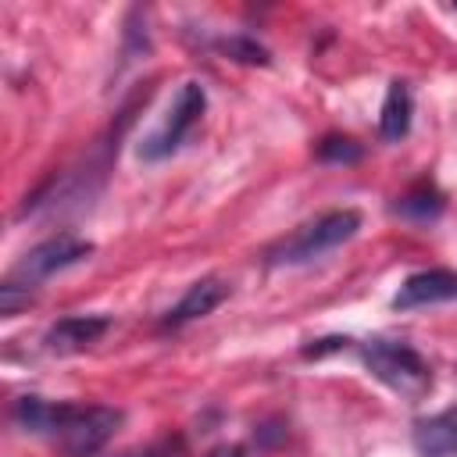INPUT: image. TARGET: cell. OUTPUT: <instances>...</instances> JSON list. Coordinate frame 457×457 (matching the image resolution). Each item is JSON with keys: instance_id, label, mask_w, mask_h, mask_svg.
Returning <instances> with one entry per match:
<instances>
[{"instance_id": "6da1fadb", "label": "cell", "mask_w": 457, "mask_h": 457, "mask_svg": "<svg viewBox=\"0 0 457 457\" xmlns=\"http://www.w3.org/2000/svg\"><path fill=\"white\" fill-rule=\"evenodd\" d=\"M361 228V214L343 207V211H328L307 225H300L289 239H282L278 246L268 250V264H303V261H314L328 250H336L339 243L353 239Z\"/></svg>"}, {"instance_id": "7a4b0ae2", "label": "cell", "mask_w": 457, "mask_h": 457, "mask_svg": "<svg viewBox=\"0 0 457 457\" xmlns=\"http://www.w3.org/2000/svg\"><path fill=\"white\" fill-rule=\"evenodd\" d=\"M361 361H364V368H368L382 386H389L393 393H400V396H407V400H421V396L432 389V371H428V364H425L421 353L411 350L407 343L371 339V343L361 350Z\"/></svg>"}, {"instance_id": "3957f363", "label": "cell", "mask_w": 457, "mask_h": 457, "mask_svg": "<svg viewBox=\"0 0 457 457\" xmlns=\"http://www.w3.org/2000/svg\"><path fill=\"white\" fill-rule=\"evenodd\" d=\"M121 425V411L114 407H75V403H57L50 436L68 457H89L96 453Z\"/></svg>"}, {"instance_id": "277c9868", "label": "cell", "mask_w": 457, "mask_h": 457, "mask_svg": "<svg viewBox=\"0 0 457 457\" xmlns=\"http://www.w3.org/2000/svg\"><path fill=\"white\" fill-rule=\"evenodd\" d=\"M204 107H207L204 86H200V82H186V86L175 93V100H171L168 118L161 121V129H157L150 139H143L139 157H143V161H161V157L175 154V150L186 143V136L193 132V125L200 121Z\"/></svg>"}, {"instance_id": "5b68a950", "label": "cell", "mask_w": 457, "mask_h": 457, "mask_svg": "<svg viewBox=\"0 0 457 457\" xmlns=\"http://www.w3.org/2000/svg\"><path fill=\"white\" fill-rule=\"evenodd\" d=\"M89 253H93V243H86V239H79V236H54V239L32 246V250L14 264L11 278L21 282V286H36V282H43V278L54 275V271H64V268L86 261Z\"/></svg>"}, {"instance_id": "8992f818", "label": "cell", "mask_w": 457, "mask_h": 457, "mask_svg": "<svg viewBox=\"0 0 457 457\" xmlns=\"http://www.w3.org/2000/svg\"><path fill=\"white\" fill-rule=\"evenodd\" d=\"M446 300H457V271L428 268V271H414L403 278V286L393 296V307L411 311V307H428V303H446Z\"/></svg>"}, {"instance_id": "52a82bcc", "label": "cell", "mask_w": 457, "mask_h": 457, "mask_svg": "<svg viewBox=\"0 0 457 457\" xmlns=\"http://www.w3.org/2000/svg\"><path fill=\"white\" fill-rule=\"evenodd\" d=\"M111 328L107 318H96V314H71V318H61L57 325H50L46 332V350L54 353H75V350H86L93 346L104 332Z\"/></svg>"}, {"instance_id": "ba28073f", "label": "cell", "mask_w": 457, "mask_h": 457, "mask_svg": "<svg viewBox=\"0 0 457 457\" xmlns=\"http://www.w3.org/2000/svg\"><path fill=\"white\" fill-rule=\"evenodd\" d=\"M228 296V286L221 282V278H200V282H193L189 289H186V296L164 314V325L168 328H179V325H186V321H193V318H204V314H211L221 300Z\"/></svg>"}, {"instance_id": "9c48e42d", "label": "cell", "mask_w": 457, "mask_h": 457, "mask_svg": "<svg viewBox=\"0 0 457 457\" xmlns=\"http://www.w3.org/2000/svg\"><path fill=\"white\" fill-rule=\"evenodd\" d=\"M414 446L421 457H457V407L421 418L414 425Z\"/></svg>"}, {"instance_id": "30bf717a", "label": "cell", "mask_w": 457, "mask_h": 457, "mask_svg": "<svg viewBox=\"0 0 457 457\" xmlns=\"http://www.w3.org/2000/svg\"><path fill=\"white\" fill-rule=\"evenodd\" d=\"M411 89L407 82H389V93H386V104H382V114H378V132L382 139H403L407 129H411Z\"/></svg>"}, {"instance_id": "8fae6325", "label": "cell", "mask_w": 457, "mask_h": 457, "mask_svg": "<svg viewBox=\"0 0 457 457\" xmlns=\"http://www.w3.org/2000/svg\"><path fill=\"white\" fill-rule=\"evenodd\" d=\"M393 211L403 214V218L428 221V218H436V214L443 211V196H439L432 186H418V189H411L407 196H400V200L393 204Z\"/></svg>"}, {"instance_id": "7c38bea8", "label": "cell", "mask_w": 457, "mask_h": 457, "mask_svg": "<svg viewBox=\"0 0 457 457\" xmlns=\"http://www.w3.org/2000/svg\"><path fill=\"white\" fill-rule=\"evenodd\" d=\"M218 50L228 54L232 61H243V64H268V50L261 43L246 39V36H228V39L218 43Z\"/></svg>"}, {"instance_id": "4fadbf2b", "label": "cell", "mask_w": 457, "mask_h": 457, "mask_svg": "<svg viewBox=\"0 0 457 457\" xmlns=\"http://www.w3.org/2000/svg\"><path fill=\"white\" fill-rule=\"evenodd\" d=\"M318 157L332 161V164H353V161H361V146L350 136H325L318 143Z\"/></svg>"}, {"instance_id": "5bb4252c", "label": "cell", "mask_w": 457, "mask_h": 457, "mask_svg": "<svg viewBox=\"0 0 457 457\" xmlns=\"http://www.w3.org/2000/svg\"><path fill=\"white\" fill-rule=\"evenodd\" d=\"M29 300H32L29 286H21V282H14V278H7V282L0 286V314H4V318H14L21 307H29Z\"/></svg>"}, {"instance_id": "9a60e30c", "label": "cell", "mask_w": 457, "mask_h": 457, "mask_svg": "<svg viewBox=\"0 0 457 457\" xmlns=\"http://www.w3.org/2000/svg\"><path fill=\"white\" fill-rule=\"evenodd\" d=\"M125 457H171V450H168V446H150V450H143V453H125Z\"/></svg>"}]
</instances>
